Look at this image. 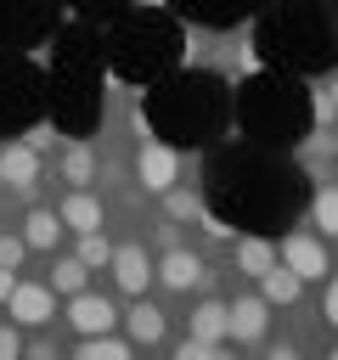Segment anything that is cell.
<instances>
[{
	"mask_svg": "<svg viewBox=\"0 0 338 360\" xmlns=\"http://www.w3.org/2000/svg\"><path fill=\"white\" fill-rule=\"evenodd\" d=\"M56 214H62V225L79 236V231H101L107 225V208H101V197L90 191V186H68V197L56 202Z\"/></svg>",
	"mask_w": 338,
	"mask_h": 360,
	"instance_id": "cell-11",
	"label": "cell"
},
{
	"mask_svg": "<svg viewBox=\"0 0 338 360\" xmlns=\"http://www.w3.org/2000/svg\"><path fill=\"white\" fill-rule=\"evenodd\" d=\"M0 309H6L23 332H39V326L56 321V292H51V281H17L11 298H6Z\"/></svg>",
	"mask_w": 338,
	"mask_h": 360,
	"instance_id": "cell-3",
	"label": "cell"
},
{
	"mask_svg": "<svg viewBox=\"0 0 338 360\" xmlns=\"http://www.w3.org/2000/svg\"><path fill=\"white\" fill-rule=\"evenodd\" d=\"M79 338H90V332H118V304L107 298V292H90V287H79L73 298H68V315H62Z\"/></svg>",
	"mask_w": 338,
	"mask_h": 360,
	"instance_id": "cell-5",
	"label": "cell"
},
{
	"mask_svg": "<svg viewBox=\"0 0 338 360\" xmlns=\"http://www.w3.org/2000/svg\"><path fill=\"white\" fill-rule=\"evenodd\" d=\"M259 298H265L270 309H293V304L304 298V281H299V276H293V270H287V264L276 259V264H270V270L259 276Z\"/></svg>",
	"mask_w": 338,
	"mask_h": 360,
	"instance_id": "cell-14",
	"label": "cell"
},
{
	"mask_svg": "<svg viewBox=\"0 0 338 360\" xmlns=\"http://www.w3.org/2000/svg\"><path fill=\"white\" fill-rule=\"evenodd\" d=\"M327 96H332V107H338V79H327Z\"/></svg>",
	"mask_w": 338,
	"mask_h": 360,
	"instance_id": "cell-28",
	"label": "cell"
},
{
	"mask_svg": "<svg viewBox=\"0 0 338 360\" xmlns=\"http://www.w3.org/2000/svg\"><path fill=\"white\" fill-rule=\"evenodd\" d=\"M107 270H113V281H118V292H124V298H135V292H146V287H152V259H146V248H141V242H118V248H113V259H107Z\"/></svg>",
	"mask_w": 338,
	"mask_h": 360,
	"instance_id": "cell-8",
	"label": "cell"
},
{
	"mask_svg": "<svg viewBox=\"0 0 338 360\" xmlns=\"http://www.w3.org/2000/svg\"><path fill=\"white\" fill-rule=\"evenodd\" d=\"M11 287H17V270H6V264H0V304L11 298Z\"/></svg>",
	"mask_w": 338,
	"mask_h": 360,
	"instance_id": "cell-27",
	"label": "cell"
},
{
	"mask_svg": "<svg viewBox=\"0 0 338 360\" xmlns=\"http://www.w3.org/2000/svg\"><path fill=\"white\" fill-rule=\"evenodd\" d=\"M73 253H79L90 270H107V259H113V242H107V231H79Z\"/></svg>",
	"mask_w": 338,
	"mask_h": 360,
	"instance_id": "cell-20",
	"label": "cell"
},
{
	"mask_svg": "<svg viewBox=\"0 0 338 360\" xmlns=\"http://www.w3.org/2000/svg\"><path fill=\"white\" fill-rule=\"evenodd\" d=\"M79 360H130L135 354V343L130 338H118V332H90V338H79V349H73Z\"/></svg>",
	"mask_w": 338,
	"mask_h": 360,
	"instance_id": "cell-18",
	"label": "cell"
},
{
	"mask_svg": "<svg viewBox=\"0 0 338 360\" xmlns=\"http://www.w3.org/2000/svg\"><path fill=\"white\" fill-rule=\"evenodd\" d=\"M186 332L208 338V343H225V298H197L192 315H186Z\"/></svg>",
	"mask_w": 338,
	"mask_h": 360,
	"instance_id": "cell-16",
	"label": "cell"
},
{
	"mask_svg": "<svg viewBox=\"0 0 338 360\" xmlns=\"http://www.w3.org/2000/svg\"><path fill=\"white\" fill-rule=\"evenodd\" d=\"M321 321L338 332V270H332V276H321Z\"/></svg>",
	"mask_w": 338,
	"mask_h": 360,
	"instance_id": "cell-23",
	"label": "cell"
},
{
	"mask_svg": "<svg viewBox=\"0 0 338 360\" xmlns=\"http://www.w3.org/2000/svg\"><path fill=\"white\" fill-rule=\"evenodd\" d=\"M231 264H237V276L259 281V276L276 264V242H265V236H237V242H231Z\"/></svg>",
	"mask_w": 338,
	"mask_h": 360,
	"instance_id": "cell-13",
	"label": "cell"
},
{
	"mask_svg": "<svg viewBox=\"0 0 338 360\" xmlns=\"http://www.w3.org/2000/svg\"><path fill=\"white\" fill-rule=\"evenodd\" d=\"M23 354H34V360H51V354H56V343H51V338H23Z\"/></svg>",
	"mask_w": 338,
	"mask_h": 360,
	"instance_id": "cell-26",
	"label": "cell"
},
{
	"mask_svg": "<svg viewBox=\"0 0 338 360\" xmlns=\"http://www.w3.org/2000/svg\"><path fill=\"white\" fill-rule=\"evenodd\" d=\"M23 141H28L34 152H51V146H56V129H51V124H34V129H28Z\"/></svg>",
	"mask_w": 338,
	"mask_h": 360,
	"instance_id": "cell-25",
	"label": "cell"
},
{
	"mask_svg": "<svg viewBox=\"0 0 338 360\" xmlns=\"http://www.w3.org/2000/svg\"><path fill=\"white\" fill-rule=\"evenodd\" d=\"M163 214H169V219H203V197H197V186H186V180L169 186V191H163Z\"/></svg>",
	"mask_w": 338,
	"mask_h": 360,
	"instance_id": "cell-19",
	"label": "cell"
},
{
	"mask_svg": "<svg viewBox=\"0 0 338 360\" xmlns=\"http://www.w3.org/2000/svg\"><path fill=\"white\" fill-rule=\"evenodd\" d=\"M96 174H101V152L90 141H56V180L96 186Z\"/></svg>",
	"mask_w": 338,
	"mask_h": 360,
	"instance_id": "cell-10",
	"label": "cell"
},
{
	"mask_svg": "<svg viewBox=\"0 0 338 360\" xmlns=\"http://www.w3.org/2000/svg\"><path fill=\"white\" fill-rule=\"evenodd\" d=\"M152 281H163L169 292L186 298V292H197V287L208 281V264H203L197 248H180V242H175V248H163V259L152 264Z\"/></svg>",
	"mask_w": 338,
	"mask_h": 360,
	"instance_id": "cell-4",
	"label": "cell"
},
{
	"mask_svg": "<svg viewBox=\"0 0 338 360\" xmlns=\"http://www.w3.org/2000/svg\"><path fill=\"white\" fill-rule=\"evenodd\" d=\"M39 186V152L28 146V141H11V146H0V191H34Z\"/></svg>",
	"mask_w": 338,
	"mask_h": 360,
	"instance_id": "cell-9",
	"label": "cell"
},
{
	"mask_svg": "<svg viewBox=\"0 0 338 360\" xmlns=\"http://www.w3.org/2000/svg\"><path fill=\"white\" fill-rule=\"evenodd\" d=\"M180 174H186V152L141 135V146H135V186L152 191V197H163L169 186H180Z\"/></svg>",
	"mask_w": 338,
	"mask_h": 360,
	"instance_id": "cell-1",
	"label": "cell"
},
{
	"mask_svg": "<svg viewBox=\"0 0 338 360\" xmlns=\"http://www.w3.org/2000/svg\"><path fill=\"white\" fill-rule=\"evenodd\" d=\"M304 225H310V231H321L327 242L338 236V186H332V180H321V186H315V197H310V219H304Z\"/></svg>",
	"mask_w": 338,
	"mask_h": 360,
	"instance_id": "cell-17",
	"label": "cell"
},
{
	"mask_svg": "<svg viewBox=\"0 0 338 360\" xmlns=\"http://www.w3.org/2000/svg\"><path fill=\"white\" fill-rule=\"evenodd\" d=\"M265 332H270V304L259 292H237L225 304V338L231 343H265Z\"/></svg>",
	"mask_w": 338,
	"mask_h": 360,
	"instance_id": "cell-6",
	"label": "cell"
},
{
	"mask_svg": "<svg viewBox=\"0 0 338 360\" xmlns=\"http://www.w3.org/2000/svg\"><path fill=\"white\" fill-rule=\"evenodd\" d=\"M214 354H220V343H208V338H192V332L175 343V360H214Z\"/></svg>",
	"mask_w": 338,
	"mask_h": 360,
	"instance_id": "cell-22",
	"label": "cell"
},
{
	"mask_svg": "<svg viewBox=\"0 0 338 360\" xmlns=\"http://www.w3.org/2000/svg\"><path fill=\"white\" fill-rule=\"evenodd\" d=\"M23 259H28L23 231H0V264H6V270H23Z\"/></svg>",
	"mask_w": 338,
	"mask_h": 360,
	"instance_id": "cell-21",
	"label": "cell"
},
{
	"mask_svg": "<svg viewBox=\"0 0 338 360\" xmlns=\"http://www.w3.org/2000/svg\"><path fill=\"white\" fill-rule=\"evenodd\" d=\"M62 214L56 208H28V219H23V242H28V253H56V242H62Z\"/></svg>",
	"mask_w": 338,
	"mask_h": 360,
	"instance_id": "cell-12",
	"label": "cell"
},
{
	"mask_svg": "<svg viewBox=\"0 0 338 360\" xmlns=\"http://www.w3.org/2000/svg\"><path fill=\"white\" fill-rule=\"evenodd\" d=\"M17 354H23V326L0 321V360H17Z\"/></svg>",
	"mask_w": 338,
	"mask_h": 360,
	"instance_id": "cell-24",
	"label": "cell"
},
{
	"mask_svg": "<svg viewBox=\"0 0 338 360\" xmlns=\"http://www.w3.org/2000/svg\"><path fill=\"white\" fill-rule=\"evenodd\" d=\"M51 259V270H45V281H51V292H62V298H73L79 287H90V264L79 259V253H45Z\"/></svg>",
	"mask_w": 338,
	"mask_h": 360,
	"instance_id": "cell-15",
	"label": "cell"
},
{
	"mask_svg": "<svg viewBox=\"0 0 338 360\" xmlns=\"http://www.w3.org/2000/svg\"><path fill=\"white\" fill-rule=\"evenodd\" d=\"M118 326H124V338H130L135 349H158L163 332H169V315H163V304H152L146 292H135L130 309H118Z\"/></svg>",
	"mask_w": 338,
	"mask_h": 360,
	"instance_id": "cell-7",
	"label": "cell"
},
{
	"mask_svg": "<svg viewBox=\"0 0 338 360\" xmlns=\"http://www.w3.org/2000/svg\"><path fill=\"white\" fill-rule=\"evenodd\" d=\"M276 259L299 276V281H321L327 270H332V253H327V236L321 231H310V225H299V231H287L282 242H276Z\"/></svg>",
	"mask_w": 338,
	"mask_h": 360,
	"instance_id": "cell-2",
	"label": "cell"
}]
</instances>
